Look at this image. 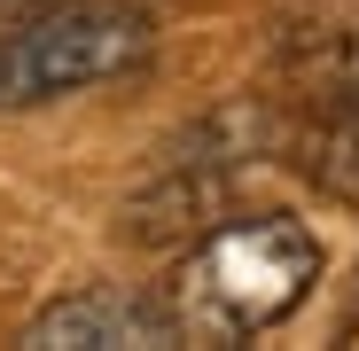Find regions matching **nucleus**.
<instances>
[{"mask_svg":"<svg viewBox=\"0 0 359 351\" xmlns=\"http://www.w3.org/2000/svg\"><path fill=\"white\" fill-rule=\"evenodd\" d=\"M281 78L313 109L359 102V16H313L281 32Z\"/></svg>","mask_w":359,"mask_h":351,"instance_id":"obj_4","label":"nucleus"},{"mask_svg":"<svg viewBox=\"0 0 359 351\" xmlns=\"http://www.w3.org/2000/svg\"><path fill=\"white\" fill-rule=\"evenodd\" d=\"M313 281H320V242L297 219L266 211V219L211 226L188 250V266L172 281V312L196 336H258L281 312H297Z\"/></svg>","mask_w":359,"mask_h":351,"instance_id":"obj_1","label":"nucleus"},{"mask_svg":"<svg viewBox=\"0 0 359 351\" xmlns=\"http://www.w3.org/2000/svg\"><path fill=\"white\" fill-rule=\"evenodd\" d=\"M32 8H55V0H0V16H32Z\"/></svg>","mask_w":359,"mask_h":351,"instance_id":"obj_6","label":"nucleus"},{"mask_svg":"<svg viewBox=\"0 0 359 351\" xmlns=\"http://www.w3.org/2000/svg\"><path fill=\"white\" fill-rule=\"evenodd\" d=\"M305 172H313V188H328L336 203H359V102L313 109V125H305Z\"/></svg>","mask_w":359,"mask_h":351,"instance_id":"obj_5","label":"nucleus"},{"mask_svg":"<svg viewBox=\"0 0 359 351\" xmlns=\"http://www.w3.org/2000/svg\"><path fill=\"white\" fill-rule=\"evenodd\" d=\"M149 55V24L133 8H39L32 24H16L0 39V102L24 109V102H55V94H79L102 78H126Z\"/></svg>","mask_w":359,"mask_h":351,"instance_id":"obj_2","label":"nucleus"},{"mask_svg":"<svg viewBox=\"0 0 359 351\" xmlns=\"http://www.w3.org/2000/svg\"><path fill=\"white\" fill-rule=\"evenodd\" d=\"M180 320L172 305H149L133 297V289H86V297H63V305H47L24 343L32 351H109V343H180Z\"/></svg>","mask_w":359,"mask_h":351,"instance_id":"obj_3","label":"nucleus"}]
</instances>
